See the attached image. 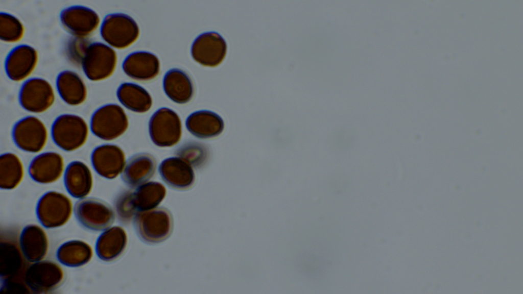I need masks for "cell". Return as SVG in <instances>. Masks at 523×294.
Masks as SVG:
<instances>
[{
    "label": "cell",
    "mask_w": 523,
    "mask_h": 294,
    "mask_svg": "<svg viewBox=\"0 0 523 294\" xmlns=\"http://www.w3.org/2000/svg\"><path fill=\"white\" fill-rule=\"evenodd\" d=\"M19 101L25 110L32 113H43L54 104L55 91L47 80L41 78H31L22 85Z\"/></svg>",
    "instance_id": "30bf717a"
},
{
    "label": "cell",
    "mask_w": 523,
    "mask_h": 294,
    "mask_svg": "<svg viewBox=\"0 0 523 294\" xmlns=\"http://www.w3.org/2000/svg\"><path fill=\"white\" fill-rule=\"evenodd\" d=\"M64 183L71 196L84 199L90 193L93 187L91 169L82 161H73L68 165L64 171Z\"/></svg>",
    "instance_id": "44dd1931"
},
{
    "label": "cell",
    "mask_w": 523,
    "mask_h": 294,
    "mask_svg": "<svg viewBox=\"0 0 523 294\" xmlns=\"http://www.w3.org/2000/svg\"><path fill=\"white\" fill-rule=\"evenodd\" d=\"M129 125L128 116L118 105L109 104L98 108L92 114L90 129L99 138L111 141L122 136Z\"/></svg>",
    "instance_id": "277c9868"
},
{
    "label": "cell",
    "mask_w": 523,
    "mask_h": 294,
    "mask_svg": "<svg viewBox=\"0 0 523 294\" xmlns=\"http://www.w3.org/2000/svg\"><path fill=\"white\" fill-rule=\"evenodd\" d=\"M122 68L126 75L139 81L155 79L159 74L160 61L154 54L138 51L128 55L124 59Z\"/></svg>",
    "instance_id": "ac0fdd59"
},
{
    "label": "cell",
    "mask_w": 523,
    "mask_h": 294,
    "mask_svg": "<svg viewBox=\"0 0 523 294\" xmlns=\"http://www.w3.org/2000/svg\"><path fill=\"white\" fill-rule=\"evenodd\" d=\"M91 162L98 174L106 179H112L122 174L126 164L125 155L118 146L105 144L93 150Z\"/></svg>",
    "instance_id": "9a60e30c"
},
{
    "label": "cell",
    "mask_w": 523,
    "mask_h": 294,
    "mask_svg": "<svg viewBox=\"0 0 523 294\" xmlns=\"http://www.w3.org/2000/svg\"><path fill=\"white\" fill-rule=\"evenodd\" d=\"M227 53V44L223 37L216 32L199 35L191 47L193 59L204 66L213 67L220 65Z\"/></svg>",
    "instance_id": "7c38bea8"
},
{
    "label": "cell",
    "mask_w": 523,
    "mask_h": 294,
    "mask_svg": "<svg viewBox=\"0 0 523 294\" xmlns=\"http://www.w3.org/2000/svg\"><path fill=\"white\" fill-rule=\"evenodd\" d=\"M19 247L23 257L29 262L42 260L49 249V240L44 230L40 226L31 224L26 226L19 236Z\"/></svg>",
    "instance_id": "d6986e66"
},
{
    "label": "cell",
    "mask_w": 523,
    "mask_h": 294,
    "mask_svg": "<svg viewBox=\"0 0 523 294\" xmlns=\"http://www.w3.org/2000/svg\"><path fill=\"white\" fill-rule=\"evenodd\" d=\"M158 170L162 180L174 189L186 190L194 184L195 175L193 166L178 156L163 160Z\"/></svg>",
    "instance_id": "2e32d148"
},
{
    "label": "cell",
    "mask_w": 523,
    "mask_h": 294,
    "mask_svg": "<svg viewBox=\"0 0 523 294\" xmlns=\"http://www.w3.org/2000/svg\"><path fill=\"white\" fill-rule=\"evenodd\" d=\"M1 276L8 278L18 273L22 266V257L18 249L11 244H1Z\"/></svg>",
    "instance_id": "4dcf8cb0"
},
{
    "label": "cell",
    "mask_w": 523,
    "mask_h": 294,
    "mask_svg": "<svg viewBox=\"0 0 523 294\" xmlns=\"http://www.w3.org/2000/svg\"><path fill=\"white\" fill-rule=\"evenodd\" d=\"M127 243V236L120 226H114L105 230L97 239L96 252L102 260L110 262L117 259L124 252Z\"/></svg>",
    "instance_id": "603a6c76"
},
{
    "label": "cell",
    "mask_w": 523,
    "mask_h": 294,
    "mask_svg": "<svg viewBox=\"0 0 523 294\" xmlns=\"http://www.w3.org/2000/svg\"><path fill=\"white\" fill-rule=\"evenodd\" d=\"M176 154L193 167L198 168L205 163L208 157V151L203 144L190 142L180 146L176 151Z\"/></svg>",
    "instance_id": "1f68e13d"
},
{
    "label": "cell",
    "mask_w": 523,
    "mask_h": 294,
    "mask_svg": "<svg viewBox=\"0 0 523 294\" xmlns=\"http://www.w3.org/2000/svg\"><path fill=\"white\" fill-rule=\"evenodd\" d=\"M56 87L61 99L68 105L79 106L87 98L86 85L75 71L66 70L61 72L57 77Z\"/></svg>",
    "instance_id": "d4e9b609"
},
{
    "label": "cell",
    "mask_w": 523,
    "mask_h": 294,
    "mask_svg": "<svg viewBox=\"0 0 523 294\" xmlns=\"http://www.w3.org/2000/svg\"><path fill=\"white\" fill-rule=\"evenodd\" d=\"M64 272L57 263L51 260L33 262L26 270L24 282L26 287L35 293L52 291L61 284Z\"/></svg>",
    "instance_id": "ba28073f"
},
{
    "label": "cell",
    "mask_w": 523,
    "mask_h": 294,
    "mask_svg": "<svg viewBox=\"0 0 523 294\" xmlns=\"http://www.w3.org/2000/svg\"><path fill=\"white\" fill-rule=\"evenodd\" d=\"M62 26L73 37L86 38L99 28L101 19L93 10L82 6L63 9L60 15Z\"/></svg>",
    "instance_id": "4fadbf2b"
},
{
    "label": "cell",
    "mask_w": 523,
    "mask_h": 294,
    "mask_svg": "<svg viewBox=\"0 0 523 294\" xmlns=\"http://www.w3.org/2000/svg\"><path fill=\"white\" fill-rule=\"evenodd\" d=\"M149 132L153 142L159 147H171L180 140L182 125L178 114L168 108L157 110L151 117Z\"/></svg>",
    "instance_id": "52a82bcc"
},
{
    "label": "cell",
    "mask_w": 523,
    "mask_h": 294,
    "mask_svg": "<svg viewBox=\"0 0 523 294\" xmlns=\"http://www.w3.org/2000/svg\"><path fill=\"white\" fill-rule=\"evenodd\" d=\"M25 174L23 164L20 158L13 153H5L0 158V187L12 190L21 182Z\"/></svg>",
    "instance_id": "f1b7e54d"
},
{
    "label": "cell",
    "mask_w": 523,
    "mask_h": 294,
    "mask_svg": "<svg viewBox=\"0 0 523 294\" xmlns=\"http://www.w3.org/2000/svg\"><path fill=\"white\" fill-rule=\"evenodd\" d=\"M116 95L124 107L136 113L148 112L153 104L152 97L148 91L133 83H122L117 88Z\"/></svg>",
    "instance_id": "484cf974"
},
{
    "label": "cell",
    "mask_w": 523,
    "mask_h": 294,
    "mask_svg": "<svg viewBox=\"0 0 523 294\" xmlns=\"http://www.w3.org/2000/svg\"><path fill=\"white\" fill-rule=\"evenodd\" d=\"M12 137L21 150L30 153L41 152L48 139L47 129L43 122L34 116L26 117L14 126Z\"/></svg>",
    "instance_id": "8fae6325"
},
{
    "label": "cell",
    "mask_w": 523,
    "mask_h": 294,
    "mask_svg": "<svg viewBox=\"0 0 523 294\" xmlns=\"http://www.w3.org/2000/svg\"><path fill=\"white\" fill-rule=\"evenodd\" d=\"M73 212L70 199L64 194L56 191L44 193L36 206V215L40 223L45 228L54 229L65 225L70 219Z\"/></svg>",
    "instance_id": "8992f818"
},
{
    "label": "cell",
    "mask_w": 523,
    "mask_h": 294,
    "mask_svg": "<svg viewBox=\"0 0 523 294\" xmlns=\"http://www.w3.org/2000/svg\"><path fill=\"white\" fill-rule=\"evenodd\" d=\"M38 60L37 52L33 47L28 44L17 46L10 52L6 59V73L13 81H23L34 71Z\"/></svg>",
    "instance_id": "5bb4252c"
},
{
    "label": "cell",
    "mask_w": 523,
    "mask_h": 294,
    "mask_svg": "<svg viewBox=\"0 0 523 294\" xmlns=\"http://www.w3.org/2000/svg\"><path fill=\"white\" fill-rule=\"evenodd\" d=\"M163 88L167 96L174 102L183 104L192 99L194 85L189 76L183 70L173 68L163 77Z\"/></svg>",
    "instance_id": "cb8c5ba5"
},
{
    "label": "cell",
    "mask_w": 523,
    "mask_h": 294,
    "mask_svg": "<svg viewBox=\"0 0 523 294\" xmlns=\"http://www.w3.org/2000/svg\"><path fill=\"white\" fill-rule=\"evenodd\" d=\"M117 63L115 51L104 43H90L82 59L81 65L86 77L98 82L109 78Z\"/></svg>",
    "instance_id": "5b68a950"
},
{
    "label": "cell",
    "mask_w": 523,
    "mask_h": 294,
    "mask_svg": "<svg viewBox=\"0 0 523 294\" xmlns=\"http://www.w3.org/2000/svg\"><path fill=\"white\" fill-rule=\"evenodd\" d=\"M89 128L82 117L72 114L58 116L54 121L51 130L53 140L61 149L66 152L78 150L86 143Z\"/></svg>",
    "instance_id": "7a4b0ae2"
},
{
    "label": "cell",
    "mask_w": 523,
    "mask_h": 294,
    "mask_svg": "<svg viewBox=\"0 0 523 294\" xmlns=\"http://www.w3.org/2000/svg\"><path fill=\"white\" fill-rule=\"evenodd\" d=\"M165 194L164 186L154 181L145 183L138 186L134 191H130V200L136 213L156 208Z\"/></svg>",
    "instance_id": "4316f807"
},
{
    "label": "cell",
    "mask_w": 523,
    "mask_h": 294,
    "mask_svg": "<svg viewBox=\"0 0 523 294\" xmlns=\"http://www.w3.org/2000/svg\"><path fill=\"white\" fill-rule=\"evenodd\" d=\"M25 28L16 16L6 13L0 14V38L4 42L15 43L23 38Z\"/></svg>",
    "instance_id": "f546056e"
},
{
    "label": "cell",
    "mask_w": 523,
    "mask_h": 294,
    "mask_svg": "<svg viewBox=\"0 0 523 294\" xmlns=\"http://www.w3.org/2000/svg\"><path fill=\"white\" fill-rule=\"evenodd\" d=\"M185 126L188 131L195 137L208 139L220 135L224 128L222 117L209 110H199L191 114L186 118Z\"/></svg>",
    "instance_id": "7402d4cb"
},
{
    "label": "cell",
    "mask_w": 523,
    "mask_h": 294,
    "mask_svg": "<svg viewBox=\"0 0 523 294\" xmlns=\"http://www.w3.org/2000/svg\"><path fill=\"white\" fill-rule=\"evenodd\" d=\"M90 44L85 38L73 37L66 46V50L68 58L73 62L81 65L82 59Z\"/></svg>",
    "instance_id": "836d02e7"
},
{
    "label": "cell",
    "mask_w": 523,
    "mask_h": 294,
    "mask_svg": "<svg viewBox=\"0 0 523 294\" xmlns=\"http://www.w3.org/2000/svg\"><path fill=\"white\" fill-rule=\"evenodd\" d=\"M156 161L147 153L137 154L126 162L122 173V179L129 187L135 188L146 183L154 175Z\"/></svg>",
    "instance_id": "ffe728a7"
},
{
    "label": "cell",
    "mask_w": 523,
    "mask_h": 294,
    "mask_svg": "<svg viewBox=\"0 0 523 294\" xmlns=\"http://www.w3.org/2000/svg\"><path fill=\"white\" fill-rule=\"evenodd\" d=\"M74 210L79 223L92 231H102L108 228L115 218L114 212L109 205L93 198H84L77 201Z\"/></svg>",
    "instance_id": "9c48e42d"
},
{
    "label": "cell",
    "mask_w": 523,
    "mask_h": 294,
    "mask_svg": "<svg viewBox=\"0 0 523 294\" xmlns=\"http://www.w3.org/2000/svg\"><path fill=\"white\" fill-rule=\"evenodd\" d=\"M64 173V159L61 154L55 152L39 154L32 160L29 167L31 178L43 184L58 181Z\"/></svg>",
    "instance_id": "e0dca14e"
},
{
    "label": "cell",
    "mask_w": 523,
    "mask_h": 294,
    "mask_svg": "<svg viewBox=\"0 0 523 294\" xmlns=\"http://www.w3.org/2000/svg\"><path fill=\"white\" fill-rule=\"evenodd\" d=\"M114 206L118 218L122 222L131 220L136 214L130 201L129 190L125 191L117 196Z\"/></svg>",
    "instance_id": "d6a6232c"
},
{
    "label": "cell",
    "mask_w": 523,
    "mask_h": 294,
    "mask_svg": "<svg viewBox=\"0 0 523 294\" xmlns=\"http://www.w3.org/2000/svg\"><path fill=\"white\" fill-rule=\"evenodd\" d=\"M102 38L110 46L126 48L134 43L140 34L139 27L131 16L122 13L107 15L100 27Z\"/></svg>",
    "instance_id": "3957f363"
},
{
    "label": "cell",
    "mask_w": 523,
    "mask_h": 294,
    "mask_svg": "<svg viewBox=\"0 0 523 294\" xmlns=\"http://www.w3.org/2000/svg\"><path fill=\"white\" fill-rule=\"evenodd\" d=\"M93 250L87 242L72 240L62 243L57 249V259L63 265L72 267L83 266L91 259Z\"/></svg>",
    "instance_id": "83f0119b"
},
{
    "label": "cell",
    "mask_w": 523,
    "mask_h": 294,
    "mask_svg": "<svg viewBox=\"0 0 523 294\" xmlns=\"http://www.w3.org/2000/svg\"><path fill=\"white\" fill-rule=\"evenodd\" d=\"M133 226L138 237L148 243L164 241L171 235L173 219L170 212L159 207L138 212L133 218Z\"/></svg>",
    "instance_id": "6da1fadb"
}]
</instances>
